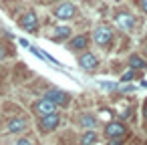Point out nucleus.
Masks as SVG:
<instances>
[{
	"instance_id": "obj_1",
	"label": "nucleus",
	"mask_w": 147,
	"mask_h": 145,
	"mask_svg": "<svg viewBox=\"0 0 147 145\" xmlns=\"http://www.w3.org/2000/svg\"><path fill=\"white\" fill-rule=\"evenodd\" d=\"M91 40H93L99 49L109 51L111 45H113V40H115V30H113L109 24H99V26H95V30H93V34H91Z\"/></svg>"
},
{
	"instance_id": "obj_2",
	"label": "nucleus",
	"mask_w": 147,
	"mask_h": 145,
	"mask_svg": "<svg viewBox=\"0 0 147 145\" xmlns=\"http://www.w3.org/2000/svg\"><path fill=\"white\" fill-rule=\"evenodd\" d=\"M61 121H63V117H61L59 111L49 113V115H45V117H38V121H36L38 133H42V135H51V133H55V131L61 127Z\"/></svg>"
},
{
	"instance_id": "obj_3",
	"label": "nucleus",
	"mask_w": 147,
	"mask_h": 145,
	"mask_svg": "<svg viewBox=\"0 0 147 145\" xmlns=\"http://www.w3.org/2000/svg\"><path fill=\"white\" fill-rule=\"evenodd\" d=\"M28 129H30V121H28V117H24V115L12 117V119H8L6 125H4V133H6V135H22V133H26Z\"/></svg>"
},
{
	"instance_id": "obj_4",
	"label": "nucleus",
	"mask_w": 147,
	"mask_h": 145,
	"mask_svg": "<svg viewBox=\"0 0 147 145\" xmlns=\"http://www.w3.org/2000/svg\"><path fill=\"white\" fill-rule=\"evenodd\" d=\"M42 97H47L49 101H53L59 109H67V107L73 103V95H71V93H67V91H63V89H57V87L49 89Z\"/></svg>"
},
{
	"instance_id": "obj_5",
	"label": "nucleus",
	"mask_w": 147,
	"mask_h": 145,
	"mask_svg": "<svg viewBox=\"0 0 147 145\" xmlns=\"http://www.w3.org/2000/svg\"><path fill=\"white\" fill-rule=\"evenodd\" d=\"M53 14H55V18H57L59 22L73 20V18H77V6H75L73 2H69V0H65V2H61V4L55 6Z\"/></svg>"
},
{
	"instance_id": "obj_6",
	"label": "nucleus",
	"mask_w": 147,
	"mask_h": 145,
	"mask_svg": "<svg viewBox=\"0 0 147 145\" xmlns=\"http://www.w3.org/2000/svg\"><path fill=\"white\" fill-rule=\"evenodd\" d=\"M77 65H79V69H81V71H85V73H95V71L99 69L101 61H99V57H97L95 53L85 51V53H81V55H79Z\"/></svg>"
},
{
	"instance_id": "obj_7",
	"label": "nucleus",
	"mask_w": 147,
	"mask_h": 145,
	"mask_svg": "<svg viewBox=\"0 0 147 145\" xmlns=\"http://www.w3.org/2000/svg\"><path fill=\"white\" fill-rule=\"evenodd\" d=\"M55 111H59V107H57L53 101H49L47 97H40V99H36V101L30 105V113H32L34 117H45V115L55 113Z\"/></svg>"
},
{
	"instance_id": "obj_8",
	"label": "nucleus",
	"mask_w": 147,
	"mask_h": 145,
	"mask_svg": "<svg viewBox=\"0 0 147 145\" xmlns=\"http://www.w3.org/2000/svg\"><path fill=\"white\" fill-rule=\"evenodd\" d=\"M75 123H77V127L83 129V131H95L97 125H99V119H97V115L91 113V111H81V113H77Z\"/></svg>"
},
{
	"instance_id": "obj_9",
	"label": "nucleus",
	"mask_w": 147,
	"mask_h": 145,
	"mask_svg": "<svg viewBox=\"0 0 147 145\" xmlns=\"http://www.w3.org/2000/svg\"><path fill=\"white\" fill-rule=\"evenodd\" d=\"M127 125L123 123V121H119V119H113V121H109L107 125H105V129H103V135L107 137V139H121V137H125L127 135Z\"/></svg>"
},
{
	"instance_id": "obj_10",
	"label": "nucleus",
	"mask_w": 147,
	"mask_h": 145,
	"mask_svg": "<svg viewBox=\"0 0 147 145\" xmlns=\"http://www.w3.org/2000/svg\"><path fill=\"white\" fill-rule=\"evenodd\" d=\"M71 36H73V28L67 26V24L51 26V28H49V34H47V38L53 40V42H67Z\"/></svg>"
},
{
	"instance_id": "obj_11",
	"label": "nucleus",
	"mask_w": 147,
	"mask_h": 145,
	"mask_svg": "<svg viewBox=\"0 0 147 145\" xmlns=\"http://www.w3.org/2000/svg\"><path fill=\"white\" fill-rule=\"evenodd\" d=\"M115 26L123 32H131L135 28V16L129 10H119L115 12Z\"/></svg>"
},
{
	"instance_id": "obj_12",
	"label": "nucleus",
	"mask_w": 147,
	"mask_h": 145,
	"mask_svg": "<svg viewBox=\"0 0 147 145\" xmlns=\"http://www.w3.org/2000/svg\"><path fill=\"white\" fill-rule=\"evenodd\" d=\"M89 45H91V38L87 34H77V36H71L69 42H67V49L75 55H81L85 51H89Z\"/></svg>"
},
{
	"instance_id": "obj_13",
	"label": "nucleus",
	"mask_w": 147,
	"mask_h": 145,
	"mask_svg": "<svg viewBox=\"0 0 147 145\" xmlns=\"http://www.w3.org/2000/svg\"><path fill=\"white\" fill-rule=\"evenodd\" d=\"M18 26L24 28L26 32H36V30H38V16H36V12H32V10L24 12V14L18 18Z\"/></svg>"
},
{
	"instance_id": "obj_14",
	"label": "nucleus",
	"mask_w": 147,
	"mask_h": 145,
	"mask_svg": "<svg viewBox=\"0 0 147 145\" xmlns=\"http://www.w3.org/2000/svg\"><path fill=\"white\" fill-rule=\"evenodd\" d=\"M129 69H133V71H143V69H147V61H145L141 55H129Z\"/></svg>"
},
{
	"instance_id": "obj_15",
	"label": "nucleus",
	"mask_w": 147,
	"mask_h": 145,
	"mask_svg": "<svg viewBox=\"0 0 147 145\" xmlns=\"http://www.w3.org/2000/svg\"><path fill=\"white\" fill-rule=\"evenodd\" d=\"M97 143V131H83L79 145H95Z\"/></svg>"
},
{
	"instance_id": "obj_16",
	"label": "nucleus",
	"mask_w": 147,
	"mask_h": 145,
	"mask_svg": "<svg viewBox=\"0 0 147 145\" xmlns=\"http://www.w3.org/2000/svg\"><path fill=\"white\" fill-rule=\"evenodd\" d=\"M14 145H36V143H34L30 137H24V135H22V137H18V139L14 141Z\"/></svg>"
},
{
	"instance_id": "obj_17",
	"label": "nucleus",
	"mask_w": 147,
	"mask_h": 145,
	"mask_svg": "<svg viewBox=\"0 0 147 145\" xmlns=\"http://www.w3.org/2000/svg\"><path fill=\"white\" fill-rule=\"evenodd\" d=\"M133 77H135V71H133V69H129V71L121 77V83H129V81H133Z\"/></svg>"
},
{
	"instance_id": "obj_18",
	"label": "nucleus",
	"mask_w": 147,
	"mask_h": 145,
	"mask_svg": "<svg viewBox=\"0 0 147 145\" xmlns=\"http://www.w3.org/2000/svg\"><path fill=\"white\" fill-rule=\"evenodd\" d=\"M107 145H125V137H121V139H109Z\"/></svg>"
},
{
	"instance_id": "obj_19",
	"label": "nucleus",
	"mask_w": 147,
	"mask_h": 145,
	"mask_svg": "<svg viewBox=\"0 0 147 145\" xmlns=\"http://www.w3.org/2000/svg\"><path fill=\"white\" fill-rule=\"evenodd\" d=\"M4 59H6V47H4L2 42H0V63H2Z\"/></svg>"
},
{
	"instance_id": "obj_20",
	"label": "nucleus",
	"mask_w": 147,
	"mask_h": 145,
	"mask_svg": "<svg viewBox=\"0 0 147 145\" xmlns=\"http://www.w3.org/2000/svg\"><path fill=\"white\" fill-rule=\"evenodd\" d=\"M139 4H141V10L147 14V0H139Z\"/></svg>"
},
{
	"instance_id": "obj_21",
	"label": "nucleus",
	"mask_w": 147,
	"mask_h": 145,
	"mask_svg": "<svg viewBox=\"0 0 147 145\" xmlns=\"http://www.w3.org/2000/svg\"><path fill=\"white\" fill-rule=\"evenodd\" d=\"M143 117H145V123H147V103H145V107H143Z\"/></svg>"
}]
</instances>
